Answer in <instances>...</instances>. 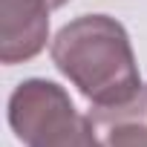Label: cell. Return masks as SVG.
Returning a JSON list of instances; mask_svg holds the SVG:
<instances>
[{
    "mask_svg": "<svg viewBox=\"0 0 147 147\" xmlns=\"http://www.w3.org/2000/svg\"><path fill=\"white\" fill-rule=\"evenodd\" d=\"M69 0H0V61L23 63L43 52L49 12Z\"/></svg>",
    "mask_w": 147,
    "mask_h": 147,
    "instance_id": "cell-2",
    "label": "cell"
},
{
    "mask_svg": "<svg viewBox=\"0 0 147 147\" xmlns=\"http://www.w3.org/2000/svg\"><path fill=\"white\" fill-rule=\"evenodd\" d=\"M72 113H75V104L69 101L63 87L43 78L23 81L9 98V124L26 147L40 133H46L52 124H58Z\"/></svg>",
    "mask_w": 147,
    "mask_h": 147,
    "instance_id": "cell-3",
    "label": "cell"
},
{
    "mask_svg": "<svg viewBox=\"0 0 147 147\" xmlns=\"http://www.w3.org/2000/svg\"><path fill=\"white\" fill-rule=\"evenodd\" d=\"M52 61L95 107L136 98L144 84L127 29L107 15H81L52 40Z\"/></svg>",
    "mask_w": 147,
    "mask_h": 147,
    "instance_id": "cell-1",
    "label": "cell"
},
{
    "mask_svg": "<svg viewBox=\"0 0 147 147\" xmlns=\"http://www.w3.org/2000/svg\"><path fill=\"white\" fill-rule=\"evenodd\" d=\"M29 147H101V141L92 130L90 115L72 113L58 124H52L46 133H40Z\"/></svg>",
    "mask_w": 147,
    "mask_h": 147,
    "instance_id": "cell-5",
    "label": "cell"
},
{
    "mask_svg": "<svg viewBox=\"0 0 147 147\" xmlns=\"http://www.w3.org/2000/svg\"><path fill=\"white\" fill-rule=\"evenodd\" d=\"M90 121L101 147H147V87L124 104L95 107Z\"/></svg>",
    "mask_w": 147,
    "mask_h": 147,
    "instance_id": "cell-4",
    "label": "cell"
}]
</instances>
